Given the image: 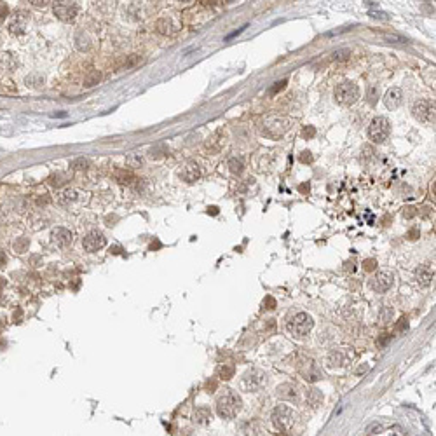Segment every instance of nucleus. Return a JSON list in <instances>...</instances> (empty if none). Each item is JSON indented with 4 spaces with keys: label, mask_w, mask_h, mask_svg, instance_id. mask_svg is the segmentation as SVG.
<instances>
[{
    "label": "nucleus",
    "mask_w": 436,
    "mask_h": 436,
    "mask_svg": "<svg viewBox=\"0 0 436 436\" xmlns=\"http://www.w3.org/2000/svg\"><path fill=\"white\" fill-rule=\"evenodd\" d=\"M243 408V402L232 389H225L223 394L217 400V412L223 419H232Z\"/></svg>",
    "instance_id": "nucleus-1"
},
{
    "label": "nucleus",
    "mask_w": 436,
    "mask_h": 436,
    "mask_svg": "<svg viewBox=\"0 0 436 436\" xmlns=\"http://www.w3.org/2000/svg\"><path fill=\"white\" fill-rule=\"evenodd\" d=\"M271 419H272V424H274V428L277 431H281V433H288V431L293 428L297 415H295V412L290 407H286V405H279V407L274 408Z\"/></svg>",
    "instance_id": "nucleus-2"
},
{
    "label": "nucleus",
    "mask_w": 436,
    "mask_h": 436,
    "mask_svg": "<svg viewBox=\"0 0 436 436\" xmlns=\"http://www.w3.org/2000/svg\"><path fill=\"white\" fill-rule=\"evenodd\" d=\"M312 327H314V321H312L311 316L306 314V312H298V314H295L293 318L290 319L288 332L292 333L293 337L302 338L311 332Z\"/></svg>",
    "instance_id": "nucleus-3"
},
{
    "label": "nucleus",
    "mask_w": 436,
    "mask_h": 436,
    "mask_svg": "<svg viewBox=\"0 0 436 436\" xmlns=\"http://www.w3.org/2000/svg\"><path fill=\"white\" fill-rule=\"evenodd\" d=\"M52 14L60 21H72L79 14V2L77 0H54L52 2Z\"/></svg>",
    "instance_id": "nucleus-4"
},
{
    "label": "nucleus",
    "mask_w": 436,
    "mask_h": 436,
    "mask_svg": "<svg viewBox=\"0 0 436 436\" xmlns=\"http://www.w3.org/2000/svg\"><path fill=\"white\" fill-rule=\"evenodd\" d=\"M391 135V124L386 117H375L370 122L368 136L373 143H384Z\"/></svg>",
    "instance_id": "nucleus-5"
},
{
    "label": "nucleus",
    "mask_w": 436,
    "mask_h": 436,
    "mask_svg": "<svg viewBox=\"0 0 436 436\" xmlns=\"http://www.w3.org/2000/svg\"><path fill=\"white\" fill-rule=\"evenodd\" d=\"M359 98V87L354 82H342L335 87V100L340 105H352Z\"/></svg>",
    "instance_id": "nucleus-6"
},
{
    "label": "nucleus",
    "mask_w": 436,
    "mask_h": 436,
    "mask_svg": "<svg viewBox=\"0 0 436 436\" xmlns=\"http://www.w3.org/2000/svg\"><path fill=\"white\" fill-rule=\"evenodd\" d=\"M412 113L417 121L426 122V124H434V101L431 100H419L413 103Z\"/></svg>",
    "instance_id": "nucleus-7"
},
{
    "label": "nucleus",
    "mask_w": 436,
    "mask_h": 436,
    "mask_svg": "<svg viewBox=\"0 0 436 436\" xmlns=\"http://www.w3.org/2000/svg\"><path fill=\"white\" fill-rule=\"evenodd\" d=\"M290 126H292L290 119H286L283 116L269 117L266 121V133L269 136H272V138H279V136H283L290 129Z\"/></svg>",
    "instance_id": "nucleus-8"
},
{
    "label": "nucleus",
    "mask_w": 436,
    "mask_h": 436,
    "mask_svg": "<svg viewBox=\"0 0 436 436\" xmlns=\"http://www.w3.org/2000/svg\"><path fill=\"white\" fill-rule=\"evenodd\" d=\"M393 283H394L393 272L381 271V272H377L372 279H370V288H372L375 293H386L387 290L393 286Z\"/></svg>",
    "instance_id": "nucleus-9"
},
{
    "label": "nucleus",
    "mask_w": 436,
    "mask_h": 436,
    "mask_svg": "<svg viewBox=\"0 0 436 436\" xmlns=\"http://www.w3.org/2000/svg\"><path fill=\"white\" fill-rule=\"evenodd\" d=\"M298 372H300V375L306 378L307 382H318L321 377V370L318 367V363H316L314 359L307 358V359H302L300 363H298Z\"/></svg>",
    "instance_id": "nucleus-10"
},
{
    "label": "nucleus",
    "mask_w": 436,
    "mask_h": 436,
    "mask_svg": "<svg viewBox=\"0 0 436 436\" xmlns=\"http://www.w3.org/2000/svg\"><path fill=\"white\" fill-rule=\"evenodd\" d=\"M28 21H30V16L28 12L20 9L16 11L14 14L11 16V21H9V32L12 35H23L28 28Z\"/></svg>",
    "instance_id": "nucleus-11"
},
{
    "label": "nucleus",
    "mask_w": 436,
    "mask_h": 436,
    "mask_svg": "<svg viewBox=\"0 0 436 436\" xmlns=\"http://www.w3.org/2000/svg\"><path fill=\"white\" fill-rule=\"evenodd\" d=\"M105 244H107V239H105V236L98 231L89 232V234L84 237V241H82V246H84V250L87 253L100 252L101 248H105Z\"/></svg>",
    "instance_id": "nucleus-12"
},
{
    "label": "nucleus",
    "mask_w": 436,
    "mask_h": 436,
    "mask_svg": "<svg viewBox=\"0 0 436 436\" xmlns=\"http://www.w3.org/2000/svg\"><path fill=\"white\" fill-rule=\"evenodd\" d=\"M51 237H52V243H56L61 248H67L68 244H72L73 241V236L68 229L65 227H56L54 231L51 232Z\"/></svg>",
    "instance_id": "nucleus-13"
},
{
    "label": "nucleus",
    "mask_w": 436,
    "mask_h": 436,
    "mask_svg": "<svg viewBox=\"0 0 436 436\" xmlns=\"http://www.w3.org/2000/svg\"><path fill=\"white\" fill-rule=\"evenodd\" d=\"M403 103V92L400 87H391L384 96V105L387 110H396Z\"/></svg>",
    "instance_id": "nucleus-14"
},
{
    "label": "nucleus",
    "mask_w": 436,
    "mask_h": 436,
    "mask_svg": "<svg viewBox=\"0 0 436 436\" xmlns=\"http://www.w3.org/2000/svg\"><path fill=\"white\" fill-rule=\"evenodd\" d=\"M180 176H182V180H185L187 183H194L196 180L201 178L199 164H197V162H194V161L187 162V164L183 166V169H182V173H180Z\"/></svg>",
    "instance_id": "nucleus-15"
},
{
    "label": "nucleus",
    "mask_w": 436,
    "mask_h": 436,
    "mask_svg": "<svg viewBox=\"0 0 436 436\" xmlns=\"http://www.w3.org/2000/svg\"><path fill=\"white\" fill-rule=\"evenodd\" d=\"M266 384V375L263 373H258V372H253V373H248L243 381V386L246 387L248 391H257Z\"/></svg>",
    "instance_id": "nucleus-16"
},
{
    "label": "nucleus",
    "mask_w": 436,
    "mask_h": 436,
    "mask_svg": "<svg viewBox=\"0 0 436 436\" xmlns=\"http://www.w3.org/2000/svg\"><path fill=\"white\" fill-rule=\"evenodd\" d=\"M433 277H434V271L429 266H421L415 271V279L421 286H429L433 283Z\"/></svg>",
    "instance_id": "nucleus-17"
},
{
    "label": "nucleus",
    "mask_w": 436,
    "mask_h": 436,
    "mask_svg": "<svg viewBox=\"0 0 436 436\" xmlns=\"http://www.w3.org/2000/svg\"><path fill=\"white\" fill-rule=\"evenodd\" d=\"M156 30H157V33H161V35H173L176 32V25L173 23V20H171L169 16H162L157 20Z\"/></svg>",
    "instance_id": "nucleus-18"
},
{
    "label": "nucleus",
    "mask_w": 436,
    "mask_h": 436,
    "mask_svg": "<svg viewBox=\"0 0 436 436\" xmlns=\"http://www.w3.org/2000/svg\"><path fill=\"white\" fill-rule=\"evenodd\" d=\"M276 394H277V398H281V400H290V402H295V400L298 398L297 386H293V384H281V386L276 389Z\"/></svg>",
    "instance_id": "nucleus-19"
},
{
    "label": "nucleus",
    "mask_w": 436,
    "mask_h": 436,
    "mask_svg": "<svg viewBox=\"0 0 436 436\" xmlns=\"http://www.w3.org/2000/svg\"><path fill=\"white\" fill-rule=\"evenodd\" d=\"M327 363L328 367H344L347 363V356H346V351H333L328 354L327 358Z\"/></svg>",
    "instance_id": "nucleus-20"
},
{
    "label": "nucleus",
    "mask_w": 436,
    "mask_h": 436,
    "mask_svg": "<svg viewBox=\"0 0 436 436\" xmlns=\"http://www.w3.org/2000/svg\"><path fill=\"white\" fill-rule=\"evenodd\" d=\"M79 199V192L75 191V188H65L63 192L60 194L58 201L61 202V204H72V202H75Z\"/></svg>",
    "instance_id": "nucleus-21"
},
{
    "label": "nucleus",
    "mask_w": 436,
    "mask_h": 436,
    "mask_svg": "<svg viewBox=\"0 0 436 436\" xmlns=\"http://www.w3.org/2000/svg\"><path fill=\"white\" fill-rule=\"evenodd\" d=\"M25 84L33 87V89H41V87L44 86V77L41 75V73H32V75H28L25 79Z\"/></svg>",
    "instance_id": "nucleus-22"
},
{
    "label": "nucleus",
    "mask_w": 436,
    "mask_h": 436,
    "mask_svg": "<svg viewBox=\"0 0 436 436\" xmlns=\"http://www.w3.org/2000/svg\"><path fill=\"white\" fill-rule=\"evenodd\" d=\"M307 398V403L311 405V407H318V405L321 403V400H323V396H321V393L318 389H309L306 394Z\"/></svg>",
    "instance_id": "nucleus-23"
},
{
    "label": "nucleus",
    "mask_w": 436,
    "mask_h": 436,
    "mask_svg": "<svg viewBox=\"0 0 436 436\" xmlns=\"http://www.w3.org/2000/svg\"><path fill=\"white\" fill-rule=\"evenodd\" d=\"M194 419L199 422V424H204V422H208L211 419V412L208 410V408L201 407V408H197L196 413H194Z\"/></svg>",
    "instance_id": "nucleus-24"
},
{
    "label": "nucleus",
    "mask_w": 436,
    "mask_h": 436,
    "mask_svg": "<svg viewBox=\"0 0 436 436\" xmlns=\"http://www.w3.org/2000/svg\"><path fill=\"white\" fill-rule=\"evenodd\" d=\"M100 79H101V75H100V72H96V70H92V72H89L86 75V79H84V86L86 87H92V86H96L100 82Z\"/></svg>",
    "instance_id": "nucleus-25"
},
{
    "label": "nucleus",
    "mask_w": 436,
    "mask_h": 436,
    "mask_svg": "<svg viewBox=\"0 0 436 436\" xmlns=\"http://www.w3.org/2000/svg\"><path fill=\"white\" fill-rule=\"evenodd\" d=\"M218 375L220 378H231L232 375H234V367H231V365H222V367H218Z\"/></svg>",
    "instance_id": "nucleus-26"
},
{
    "label": "nucleus",
    "mask_w": 436,
    "mask_h": 436,
    "mask_svg": "<svg viewBox=\"0 0 436 436\" xmlns=\"http://www.w3.org/2000/svg\"><path fill=\"white\" fill-rule=\"evenodd\" d=\"M229 168H231V171L234 175H241V173H243V169H244V166H243V162H241L239 159H231V161H229Z\"/></svg>",
    "instance_id": "nucleus-27"
},
{
    "label": "nucleus",
    "mask_w": 436,
    "mask_h": 436,
    "mask_svg": "<svg viewBox=\"0 0 436 436\" xmlns=\"http://www.w3.org/2000/svg\"><path fill=\"white\" fill-rule=\"evenodd\" d=\"M367 98H368V103H370V105H375V101H377V98H378V87H377V86H370V87H368Z\"/></svg>",
    "instance_id": "nucleus-28"
},
{
    "label": "nucleus",
    "mask_w": 436,
    "mask_h": 436,
    "mask_svg": "<svg viewBox=\"0 0 436 436\" xmlns=\"http://www.w3.org/2000/svg\"><path fill=\"white\" fill-rule=\"evenodd\" d=\"M72 168L73 169H87L89 168V161L84 159V157H79V159L72 161Z\"/></svg>",
    "instance_id": "nucleus-29"
},
{
    "label": "nucleus",
    "mask_w": 436,
    "mask_h": 436,
    "mask_svg": "<svg viewBox=\"0 0 436 436\" xmlns=\"http://www.w3.org/2000/svg\"><path fill=\"white\" fill-rule=\"evenodd\" d=\"M7 14H9V9H7L6 4H4L2 0H0V23H2V21L6 20Z\"/></svg>",
    "instance_id": "nucleus-30"
},
{
    "label": "nucleus",
    "mask_w": 436,
    "mask_h": 436,
    "mask_svg": "<svg viewBox=\"0 0 436 436\" xmlns=\"http://www.w3.org/2000/svg\"><path fill=\"white\" fill-rule=\"evenodd\" d=\"M30 4H32V6H35V7H39V9H42V7H47L51 4V0H30Z\"/></svg>",
    "instance_id": "nucleus-31"
},
{
    "label": "nucleus",
    "mask_w": 436,
    "mask_h": 436,
    "mask_svg": "<svg viewBox=\"0 0 436 436\" xmlns=\"http://www.w3.org/2000/svg\"><path fill=\"white\" fill-rule=\"evenodd\" d=\"M365 266V271H373V269L377 267V260H373V258H368V260L363 262Z\"/></svg>",
    "instance_id": "nucleus-32"
},
{
    "label": "nucleus",
    "mask_w": 436,
    "mask_h": 436,
    "mask_svg": "<svg viewBox=\"0 0 436 436\" xmlns=\"http://www.w3.org/2000/svg\"><path fill=\"white\" fill-rule=\"evenodd\" d=\"M408 328V319L407 318H402L400 323L396 325V332H402V330H407Z\"/></svg>",
    "instance_id": "nucleus-33"
},
{
    "label": "nucleus",
    "mask_w": 436,
    "mask_h": 436,
    "mask_svg": "<svg viewBox=\"0 0 436 436\" xmlns=\"http://www.w3.org/2000/svg\"><path fill=\"white\" fill-rule=\"evenodd\" d=\"M415 213H417L415 208H410V206L403 210V217H405V218H412V217H415Z\"/></svg>",
    "instance_id": "nucleus-34"
},
{
    "label": "nucleus",
    "mask_w": 436,
    "mask_h": 436,
    "mask_svg": "<svg viewBox=\"0 0 436 436\" xmlns=\"http://www.w3.org/2000/svg\"><path fill=\"white\" fill-rule=\"evenodd\" d=\"M381 431H382L381 424H373V426H370V428H368L367 434H377V433H381Z\"/></svg>",
    "instance_id": "nucleus-35"
},
{
    "label": "nucleus",
    "mask_w": 436,
    "mask_h": 436,
    "mask_svg": "<svg viewBox=\"0 0 436 436\" xmlns=\"http://www.w3.org/2000/svg\"><path fill=\"white\" fill-rule=\"evenodd\" d=\"M286 86V81H281V82H276V86L272 87L271 89V94H274V92H277V91H281L283 89V87Z\"/></svg>",
    "instance_id": "nucleus-36"
},
{
    "label": "nucleus",
    "mask_w": 436,
    "mask_h": 436,
    "mask_svg": "<svg viewBox=\"0 0 436 436\" xmlns=\"http://www.w3.org/2000/svg\"><path fill=\"white\" fill-rule=\"evenodd\" d=\"M300 161H302V162H312V156H311V152H304V154H302V157H300Z\"/></svg>",
    "instance_id": "nucleus-37"
},
{
    "label": "nucleus",
    "mask_w": 436,
    "mask_h": 436,
    "mask_svg": "<svg viewBox=\"0 0 436 436\" xmlns=\"http://www.w3.org/2000/svg\"><path fill=\"white\" fill-rule=\"evenodd\" d=\"M314 127H309V129H304V136H306V138H312V136H314Z\"/></svg>",
    "instance_id": "nucleus-38"
},
{
    "label": "nucleus",
    "mask_w": 436,
    "mask_h": 436,
    "mask_svg": "<svg viewBox=\"0 0 436 436\" xmlns=\"http://www.w3.org/2000/svg\"><path fill=\"white\" fill-rule=\"evenodd\" d=\"M218 4V0H202V6H206V7H213V6H217Z\"/></svg>",
    "instance_id": "nucleus-39"
},
{
    "label": "nucleus",
    "mask_w": 436,
    "mask_h": 436,
    "mask_svg": "<svg viewBox=\"0 0 436 436\" xmlns=\"http://www.w3.org/2000/svg\"><path fill=\"white\" fill-rule=\"evenodd\" d=\"M417 237H419V231H415V229H413V231L408 232V239H417Z\"/></svg>",
    "instance_id": "nucleus-40"
},
{
    "label": "nucleus",
    "mask_w": 436,
    "mask_h": 436,
    "mask_svg": "<svg viewBox=\"0 0 436 436\" xmlns=\"http://www.w3.org/2000/svg\"><path fill=\"white\" fill-rule=\"evenodd\" d=\"M266 302H267V306H269V307H267V309H274V306H276V302H274V298H271V297H267V300H266Z\"/></svg>",
    "instance_id": "nucleus-41"
},
{
    "label": "nucleus",
    "mask_w": 436,
    "mask_h": 436,
    "mask_svg": "<svg viewBox=\"0 0 436 436\" xmlns=\"http://www.w3.org/2000/svg\"><path fill=\"white\" fill-rule=\"evenodd\" d=\"M6 262H7V257L4 253H0V267H6Z\"/></svg>",
    "instance_id": "nucleus-42"
},
{
    "label": "nucleus",
    "mask_w": 436,
    "mask_h": 436,
    "mask_svg": "<svg viewBox=\"0 0 436 436\" xmlns=\"http://www.w3.org/2000/svg\"><path fill=\"white\" fill-rule=\"evenodd\" d=\"M178 2H182V4H191V2H194V0H178Z\"/></svg>",
    "instance_id": "nucleus-43"
}]
</instances>
